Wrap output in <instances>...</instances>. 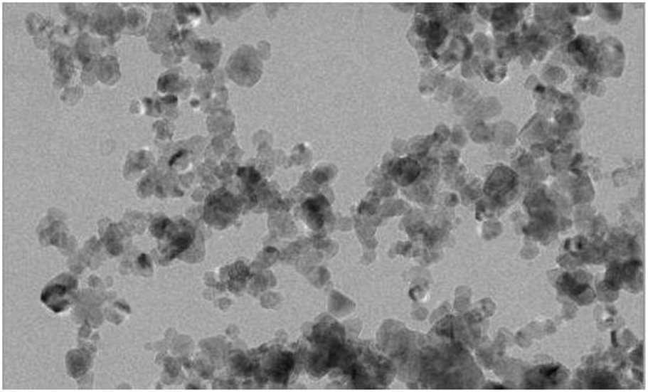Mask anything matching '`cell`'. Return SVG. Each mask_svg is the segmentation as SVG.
Instances as JSON below:
<instances>
[{"mask_svg":"<svg viewBox=\"0 0 648 392\" xmlns=\"http://www.w3.org/2000/svg\"><path fill=\"white\" fill-rule=\"evenodd\" d=\"M517 176L506 166H500L492 174L486 184V194L493 197H501L516 185Z\"/></svg>","mask_w":648,"mask_h":392,"instance_id":"6da1fadb","label":"cell"},{"mask_svg":"<svg viewBox=\"0 0 648 392\" xmlns=\"http://www.w3.org/2000/svg\"><path fill=\"white\" fill-rule=\"evenodd\" d=\"M72 288L66 285L54 284L43 290L41 300L54 312H63L72 302Z\"/></svg>","mask_w":648,"mask_h":392,"instance_id":"7a4b0ae2","label":"cell"},{"mask_svg":"<svg viewBox=\"0 0 648 392\" xmlns=\"http://www.w3.org/2000/svg\"><path fill=\"white\" fill-rule=\"evenodd\" d=\"M420 174V165L418 161L411 159H399L391 170L392 179L402 186L410 185L418 179Z\"/></svg>","mask_w":648,"mask_h":392,"instance_id":"3957f363","label":"cell"},{"mask_svg":"<svg viewBox=\"0 0 648 392\" xmlns=\"http://www.w3.org/2000/svg\"><path fill=\"white\" fill-rule=\"evenodd\" d=\"M446 31L444 27H441L439 23H432L430 25V33H428V45L430 46H439L444 41Z\"/></svg>","mask_w":648,"mask_h":392,"instance_id":"277c9868","label":"cell"}]
</instances>
